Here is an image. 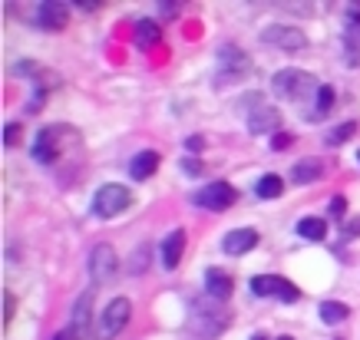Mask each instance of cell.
Instances as JSON below:
<instances>
[{
    "label": "cell",
    "instance_id": "7",
    "mask_svg": "<svg viewBox=\"0 0 360 340\" xmlns=\"http://www.w3.org/2000/svg\"><path fill=\"white\" fill-rule=\"evenodd\" d=\"M63 132H70V129L66 126H46V129L37 132V139H33V159L40 165L60 162V155H63Z\"/></svg>",
    "mask_w": 360,
    "mask_h": 340
},
{
    "label": "cell",
    "instance_id": "15",
    "mask_svg": "<svg viewBox=\"0 0 360 340\" xmlns=\"http://www.w3.org/2000/svg\"><path fill=\"white\" fill-rule=\"evenodd\" d=\"M321 176H324V162L314 159V155L297 159V162L291 165V182H295V185H311V182H317Z\"/></svg>",
    "mask_w": 360,
    "mask_h": 340
},
{
    "label": "cell",
    "instance_id": "3",
    "mask_svg": "<svg viewBox=\"0 0 360 340\" xmlns=\"http://www.w3.org/2000/svg\"><path fill=\"white\" fill-rule=\"evenodd\" d=\"M251 73V56L238 44H221L215 50V86H235Z\"/></svg>",
    "mask_w": 360,
    "mask_h": 340
},
{
    "label": "cell",
    "instance_id": "29",
    "mask_svg": "<svg viewBox=\"0 0 360 340\" xmlns=\"http://www.w3.org/2000/svg\"><path fill=\"white\" fill-rule=\"evenodd\" d=\"M291 139H295L291 132H274V136H271V149H278V152H284V149L291 145Z\"/></svg>",
    "mask_w": 360,
    "mask_h": 340
},
{
    "label": "cell",
    "instance_id": "8",
    "mask_svg": "<svg viewBox=\"0 0 360 340\" xmlns=\"http://www.w3.org/2000/svg\"><path fill=\"white\" fill-rule=\"evenodd\" d=\"M235 198H238V192H235L231 182H208V185H202L195 195H192V202H195L198 209L225 211L235 205Z\"/></svg>",
    "mask_w": 360,
    "mask_h": 340
},
{
    "label": "cell",
    "instance_id": "13",
    "mask_svg": "<svg viewBox=\"0 0 360 340\" xmlns=\"http://www.w3.org/2000/svg\"><path fill=\"white\" fill-rule=\"evenodd\" d=\"M255 244H258V231L255 228H235L221 238V251L231 254V258H238V254H248Z\"/></svg>",
    "mask_w": 360,
    "mask_h": 340
},
{
    "label": "cell",
    "instance_id": "19",
    "mask_svg": "<svg viewBox=\"0 0 360 340\" xmlns=\"http://www.w3.org/2000/svg\"><path fill=\"white\" fill-rule=\"evenodd\" d=\"M347 63H360V13H347Z\"/></svg>",
    "mask_w": 360,
    "mask_h": 340
},
{
    "label": "cell",
    "instance_id": "32",
    "mask_svg": "<svg viewBox=\"0 0 360 340\" xmlns=\"http://www.w3.org/2000/svg\"><path fill=\"white\" fill-rule=\"evenodd\" d=\"M13 318V297L11 294H4V324Z\"/></svg>",
    "mask_w": 360,
    "mask_h": 340
},
{
    "label": "cell",
    "instance_id": "9",
    "mask_svg": "<svg viewBox=\"0 0 360 340\" xmlns=\"http://www.w3.org/2000/svg\"><path fill=\"white\" fill-rule=\"evenodd\" d=\"M120 271V258H116V248L106 242H99L93 251H89V277H93V285H106L112 281Z\"/></svg>",
    "mask_w": 360,
    "mask_h": 340
},
{
    "label": "cell",
    "instance_id": "17",
    "mask_svg": "<svg viewBox=\"0 0 360 340\" xmlns=\"http://www.w3.org/2000/svg\"><path fill=\"white\" fill-rule=\"evenodd\" d=\"M231 277L225 275V271H221V268H208L205 271V291H208V297H212V301H229L231 297Z\"/></svg>",
    "mask_w": 360,
    "mask_h": 340
},
{
    "label": "cell",
    "instance_id": "18",
    "mask_svg": "<svg viewBox=\"0 0 360 340\" xmlns=\"http://www.w3.org/2000/svg\"><path fill=\"white\" fill-rule=\"evenodd\" d=\"M155 169H159V152H153V149H146V152L132 155V162H129V176L136 178V182H146L149 176H155Z\"/></svg>",
    "mask_w": 360,
    "mask_h": 340
},
{
    "label": "cell",
    "instance_id": "11",
    "mask_svg": "<svg viewBox=\"0 0 360 340\" xmlns=\"http://www.w3.org/2000/svg\"><path fill=\"white\" fill-rule=\"evenodd\" d=\"M33 23L40 27V30H63L66 27V4L60 0H44V4H37V11H33Z\"/></svg>",
    "mask_w": 360,
    "mask_h": 340
},
{
    "label": "cell",
    "instance_id": "25",
    "mask_svg": "<svg viewBox=\"0 0 360 340\" xmlns=\"http://www.w3.org/2000/svg\"><path fill=\"white\" fill-rule=\"evenodd\" d=\"M142 271H149V248L146 244H139L129 254V275H142Z\"/></svg>",
    "mask_w": 360,
    "mask_h": 340
},
{
    "label": "cell",
    "instance_id": "6",
    "mask_svg": "<svg viewBox=\"0 0 360 340\" xmlns=\"http://www.w3.org/2000/svg\"><path fill=\"white\" fill-rule=\"evenodd\" d=\"M251 291L258 297H274V301H281V304H295V301H301V291H297V285H291L288 277L281 275H258L251 277Z\"/></svg>",
    "mask_w": 360,
    "mask_h": 340
},
{
    "label": "cell",
    "instance_id": "10",
    "mask_svg": "<svg viewBox=\"0 0 360 340\" xmlns=\"http://www.w3.org/2000/svg\"><path fill=\"white\" fill-rule=\"evenodd\" d=\"M262 44L281 46V50H288V53H295V50H304V46H307V37L297 30V27L271 23V27H264V30H262Z\"/></svg>",
    "mask_w": 360,
    "mask_h": 340
},
{
    "label": "cell",
    "instance_id": "37",
    "mask_svg": "<svg viewBox=\"0 0 360 340\" xmlns=\"http://www.w3.org/2000/svg\"><path fill=\"white\" fill-rule=\"evenodd\" d=\"M278 340H295V337H278Z\"/></svg>",
    "mask_w": 360,
    "mask_h": 340
},
{
    "label": "cell",
    "instance_id": "23",
    "mask_svg": "<svg viewBox=\"0 0 360 340\" xmlns=\"http://www.w3.org/2000/svg\"><path fill=\"white\" fill-rule=\"evenodd\" d=\"M284 192V182L281 176H274V172H268V176L258 178V185H255V195L258 198H278Z\"/></svg>",
    "mask_w": 360,
    "mask_h": 340
},
{
    "label": "cell",
    "instance_id": "34",
    "mask_svg": "<svg viewBox=\"0 0 360 340\" xmlns=\"http://www.w3.org/2000/svg\"><path fill=\"white\" fill-rule=\"evenodd\" d=\"M73 7H79V11H96V7H103L99 0H77Z\"/></svg>",
    "mask_w": 360,
    "mask_h": 340
},
{
    "label": "cell",
    "instance_id": "24",
    "mask_svg": "<svg viewBox=\"0 0 360 340\" xmlns=\"http://www.w3.org/2000/svg\"><path fill=\"white\" fill-rule=\"evenodd\" d=\"M357 132V122L347 119V122H340V126H334V129L328 132V145H340V143H347L350 136Z\"/></svg>",
    "mask_w": 360,
    "mask_h": 340
},
{
    "label": "cell",
    "instance_id": "1",
    "mask_svg": "<svg viewBox=\"0 0 360 340\" xmlns=\"http://www.w3.org/2000/svg\"><path fill=\"white\" fill-rule=\"evenodd\" d=\"M317 83L314 73H307V70H297V66H288V70H278L271 77V93L278 99H291V103H304V99L317 96Z\"/></svg>",
    "mask_w": 360,
    "mask_h": 340
},
{
    "label": "cell",
    "instance_id": "33",
    "mask_svg": "<svg viewBox=\"0 0 360 340\" xmlns=\"http://www.w3.org/2000/svg\"><path fill=\"white\" fill-rule=\"evenodd\" d=\"M344 209H347V205H344V198H334V202H330V215H338V218H340V215H344Z\"/></svg>",
    "mask_w": 360,
    "mask_h": 340
},
{
    "label": "cell",
    "instance_id": "14",
    "mask_svg": "<svg viewBox=\"0 0 360 340\" xmlns=\"http://www.w3.org/2000/svg\"><path fill=\"white\" fill-rule=\"evenodd\" d=\"M132 40H136L139 50H153V46L162 44V27L155 20H149V17H142V20H136V27H132Z\"/></svg>",
    "mask_w": 360,
    "mask_h": 340
},
{
    "label": "cell",
    "instance_id": "30",
    "mask_svg": "<svg viewBox=\"0 0 360 340\" xmlns=\"http://www.w3.org/2000/svg\"><path fill=\"white\" fill-rule=\"evenodd\" d=\"M340 235H344V238H357L360 235V218L344 221V225H340Z\"/></svg>",
    "mask_w": 360,
    "mask_h": 340
},
{
    "label": "cell",
    "instance_id": "22",
    "mask_svg": "<svg viewBox=\"0 0 360 340\" xmlns=\"http://www.w3.org/2000/svg\"><path fill=\"white\" fill-rule=\"evenodd\" d=\"M317 314H321L324 324H344V320L350 318V308L347 304H340V301H321Z\"/></svg>",
    "mask_w": 360,
    "mask_h": 340
},
{
    "label": "cell",
    "instance_id": "35",
    "mask_svg": "<svg viewBox=\"0 0 360 340\" xmlns=\"http://www.w3.org/2000/svg\"><path fill=\"white\" fill-rule=\"evenodd\" d=\"M53 340H77V337H73V330L66 327V330H60V334H53Z\"/></svg>",
    "mask_w": 360,
    "mask_h": 340
},
{
    "label": "cell",
    "instance_id": "28",
    "mask_svg": "<svg viewBox=\"0 0 360 340\" xmlns=\"http://www.w3.org/2000/svg\"><path fill=\"white\" fill-rule=\"evenodd\" d=\"M155 7H159L162 17H179V7H182V4H179V0H159Z\"/></svg>",
    "mask_w": 360,
    "mask_h": 340
},
{
    "label": "cell",
    "instance_id": "2",
    "mask_svg": "<svg viewBox=\"0 0 360 340\" xmlns=\"http://www.w3.org/2000/svg\"><path fill=\"white\" fill-rule=\"evenodd\" d=\"M238 110L245 112V126H248L251 136H274V132H281V112L274 110L262 93H248L245 99H238Z\"/></svg>",
    "mask_w": 360,
    "mask_h": 340
},
{
    "label": "cell",
    "instance_id": "16",
    "mask_svg": "<svg viewBox=\"0 0 360 340\" xmlns=\"http://www.w3.org/2000/svg\"><path fill=\"white\" fill-rule=\"evenodd\" d=\"M182 251H186V231H182V228L169 231V235H165V242H162V264H165V271L179 268Z\"/></svg>",
    "mask_w": 360,
    "mask_h": 340
},
{
    "label": "cell",
    "instance_id": "12",
    "mask_svg": "<svg viewBox=\"0 0 360 340\" xmlns=\"http://www.w3.org/2000/svg\"><path fill=\"white\" fill-rule=\"evenodd\" d=\"M93 324V294H79L73 310H70V330H73V337L77 340H86V330Z\"/></svg>",
    "mask_w": 360,
    "mask_h": 340
},
{
    "label": "cell",
    "instance_id": "36",
    "mask_svg": "<svg viewBox=\"0 0 360 340\" xmlns=\"http://www.w3.org/2000/svg\"><path fill=\"white\" fill-rule=\"evenodd\" d=\"M251 340H268V337H264V334H255V337H251Z\"/></svg>",
    "mask_w": 360,
    "mask_h": 340
},
{
    "label": "cell",
    "instance_id": "5",
    "mask_svg": "<svg viewBox=\"0 0 360 340\" xmlns=\"http://www.w3.org/2000/svg\"><path fill=\"white\" fill-rule=\"evenodd\" d=\"M129 205H132V192L126 185H116V182H112V185H103L96 195H93V205H89V209H93L96 218H116V215L126 211Z\"/></svg>",
    "mask_w": 360,
    "mask_h": 340
},
{
    "label": "cell",
    "instance_id": "26",
    "mask_svg": "<svg viewBox=\"0 0 360 340\" xmlns=\"http://www.w3.org/2000/svg\"><path fill=\"white\" fill-rule=\"evenodd\" d=\"M182 172H186V176H202V172H205V162H202L198 155H186V159H182Z\"/></svg>",
    "mask_w": 360,
    "mask_h": 340
},
{
    "label": "cell",
    "instance_id": "38",
    "mask_svg": "<svg viewBox=\"0 0 360 340\" xmlns=\"http://www.w3.org/2000/svg\"><path fill=\"white\" fill-rule=\"evenodd\" d=\"M357 162H360V149H357Z\"/></svg>",
    "mask_w": 360,
    "mask_h": 340
},
{
    "label": "cell",
    "instance_id": "31",
    "mask_svg": "<svg viewBox=\"0 0 360 340\" xmlns=\"http://www.w3.org/2000/svg\"><path fill=\"white\" fill-rule=\"evenodd\" d=\"M205 149V139L202 136H188L186 139V152H202Z\"/></svg>",
    "mask_w": 360,
    "mask_h": 340
},
{
    "label": "cell",
    "instance_id": "4",
    "mask_svg": "<svg viewBox=\"0 0 360 340\" xmlns=\"http://www.w3.org/2000/svg\"><path fill=\"white\" fill-rule=\"evenodd\" d=\"M129 314H132L129 297H112L110 304H106V310H103L96 320V340L120 337L122 330H126V324H129Z\"/></svg>",
    "mask_w": 360,
    "mask_h": 340
},
{
    "label": "cell",
    "instance_id": "27",
    "mask_svg": "<svg viewBox=\"0 0 360 340\" xmlns=\"http://www.w3.org/2000/svg\"><path fill=\"white\" fill-rule=\"evenodd\" d=\"M20 122H11V126H4V145H17L20 143Z\"/></svg>",
    "mask_w": 360,
    "mask_h": 340
},
{
    "label": "cell",
    "instance_id": "21",
    "mask_svg": "<svg viewBox=\"0 0 360 340\" xmlns=\"http://www.w3.org/2000/svg\"><path fill=\"white\" fill-rule=\"evenodd\" d=\"M330 106H334V86L321 83V89H317L314 103H311V110H307V119H321L324 112H330Z\"/></svg>",
    "mask_w": 360,
    "mask_h": 340
},
{
    "label": "cell",
    "instance_id": "20",
    "mask_svg": "<svg viewBox=\"0 0 360 340\" xmlns=\"http://www.w3.org/2000/svg\"><path fill=\"white\" fill-rule=\"evenodd\" d=\"M297 235L307 238V242H324V238H328V221L314 218V215H311V218H301L297 221Z\"/></svg>",
    "mask_w": 360,
    "mask_h": 340
}]
</instances>
